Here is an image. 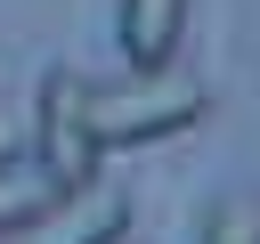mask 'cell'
<instances>
[{"mask_svg":"<svg viewBox=\"0 0 260 244\" xmlns=\"http://www.w3.org/2000/svg\"><path fill=\"white\" fill-rule=\"evenodd\" d=\"M187 122H203V81H187L171 65H154L138 81H114V89L89 81V130H98V146H146V138H171Z\"/></svg>","mask_w":260,"mask_h":244,"instance_id":"cell-1","label":"cell"},{"mask_svg":"<svg viewBox=\"0 0 260 244\" xmlns=\"http://www.w3.org/2000/svg\"><path fill=\"white\" fill-rule=\"evenodd\" d=\"M98 130H89V81L73 73V65H57L49 81H41V114H32V163L65 187V195H81V187H98Z\"/></svg>","mask_w":260,"mask_h":244,"instance_id":"cell-2","label":"cell"},{"mask_svg":"<svg viewBox=\"0 0 260 244\" xmlns=\"http://www.w3.org/2000/svg\"><path fill=\"white\" fill-rule=\"evenodd\" d=\"M81 211H49V220H32V228H16L8 244H122V195L114 187H81L73 195Z\"/></svg>","mask_w":260,"mask_h":244,"instance_id":"cell-3","label":"cell"},{"mask_svg":"<svg viewBox=\"0 0 260 244\" xmlns=\"http://www.w3.org/2000/svg\"><path fill=\"white\" fill-rule=\"evenodd\" d=\"M179 33H187V0H122V57L138 73L171 65L179 57Z\"/></svg>","mask_w":260,"mask_h":244,"instance_id":"cell-4","label":"cell"},{"mask_svg":"<svg viewBox=\"0 0 260 244\" xmlns=\"http://www.w3.org/2000/svg\"><path fill=\"white\" fill-rule=\"evenodd\" d=\"M57 203H73V195H65L41 163H24V155H16V163H0V236H16V228H32V220H49Z\"/></svg>","mask_w":260,"mask_h":244,"instance_id":"cell-5","label":"cell"},{"mask_svg":"<svg viewBox=\"0 0 260 244\" xmlns=\"http://www.w3.org/2000/svg\"><path fill=\"white\" fill-rule=\"evenodd\" d=\"M203 244H260V203H252V195L219 203V211H211V236H203Z\"/></svg>","mask_w":260,"mask_h":244,"instance_id":"cell-6","label":"cell"},{"mask_svg":"<svg viewBox=\"0 0 260 244\" xmlns=\"http://www.w3.org/2000/svg\"><path fill=\"white\" fill-rule=\"evenodd\" d=\"M16 155H24V130H16V114L0 106V163H16Z\"/></svg>","mask_w":260,"mask_h":244,"instance_id":"cell-7","label":"cell"}]
</instances>
